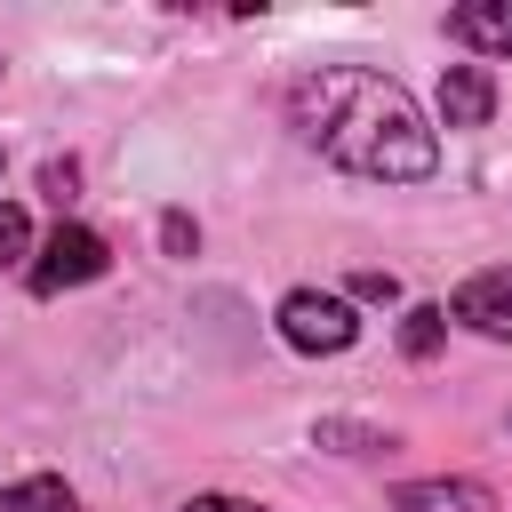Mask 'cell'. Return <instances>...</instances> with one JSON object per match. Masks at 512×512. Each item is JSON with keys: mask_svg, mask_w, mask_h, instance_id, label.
I'll list each match as a JSON object with an SVG mask.
<instances>
[{"mask_svg": "<svg viewBox=\"0 0 512 512\" xmlns=\"http://www.w3.org/2000/svg\"><path fill=\"white\" fill-rule=\"evenodd\" d=\"M24 256H32V224H24V208L0 200V272H16Z\"/></svg>", "mask_w": 512, "mask_h": 512, "instance_id": "cell-10", "label": "cell"}, {"mask_svg": "<svg viewBox=\"0 0 512 512\" xmlns=\"http://www.w3.org/2000/svg\"><path fill=\"white\" fill-rule=\"evenodd\" d=\"M184 512H264V504H248V496H192Z\"/></svg>", "mask_w": 512, "mask_h": 512, "instance_id": "cell-15", "label": "cell"}, {"mask_svg": "<svg viewBox=\"0 0 512 512\" xmlns=\"http://www.w3.org/2000/svg\"><path fill=\"white\" fill-rule=\"evenodd\" d=\"M448 32L464 48H480V56H512V0H464L448 16Z\"/></svg>", "mask_w": 512, "mask_h": 512, "instance_id": "cell-7", "label": "cell"}, {"mask_svg": "<svg viewBox=\"0 0 512 512\" xmlns=\"http://www.w3.org/2000/svg\"><path fill=\"white\" fill-rule=\"evenodd\" d=\"M280 336H288L296 352H352L360 320H352V304H344V296L288 288V296H280Z\"/></svg>", "mask_w": 512, "mask_h": 512, "instance_id": "cell-2", "label": "cell"}, {"mask_svg": "<svg viewBox=\"0 0 512 512\" xmlns=\"http://www.w3.org/2000/svg\"><path fill=\"white\" fill-rule=\"evenodd\" d=\"M392 504L400 512H496V488H480V480H408Z\"/></svg>", "mask_w": 512, "mask_h": 512, "instance_id": "cell-6", "label": "cell"}, {"mask_svg": "<svg viewBox=\"0 0 512 512\" xmlns=\"http://www.w3.org/2000/svg\"><path fill=\"white\" fill-rule=\"evenodd\" d=\"M320 440H336V448H384L368 424H320Z\"/></svg>", "mask_w": 512, "mask_h": 512, "instance_id": "cell-14", "label": "cell"}, {"mask_svg": "<svg viewBox=\"0 0 512 512\" xmlns=\"http://www.w3.org/2000/svg\"><path fill=\"white\" fill-rule=\"evenodd\" d=\"M0 512H80V504H72V488H64V480H48V472H40V480L0 488Z\"/></svg>", "mask_w": 512, "mask_h": 512, "instance_id": "cell-8", "label": "cell"}, {"mask_svg": "<svg viewBox=\"0 0 512 512\" xmlns=\"http://www.w3.org/2000/svg\"><path fill=\"white\" fill-rule=\"evenodd\" d=\"M352 296H368V304H392V296H400V280H392V272H352Z\"/></svg>", "mask_w": 512, "mask_h": 512, "instance_id": "cell-12", "label": "cell"}, {"mask_svg": "<svg viewBox=\"0 0 512 512\" xmlns=\"http://www.w3.org/2000/svg\"><path fill=\"white\" fill-rule=\"evenodd\" d=\"M488 112H496L488 64H448V72H440V120H448V128H480Z\"/></svg>", "mask_w": 512, "mask_h": 512, "instance_id": "cell-5", "label": "cell"}, {"mask_svg": "<svg viewBox=\"0 0 512 512\" xmlns=\"http://www.w3.org/2000/svg\"><path fill=\"white\" fill-rule=\"evenodd\" d=\"M456 320L480 328V336H504V344H512V264L472 272V280L456 288Z\"/></svg>", "mask_w": 512, "mask_h": 512, "instance_id": "cell-4", "label": "cell"}, {"mask_svg": "<svg viewBox=\"0 0 512 512\" xmlns=\"http://www.w3.org/2000/svg\"><path fill=\"white\" fill-rule=\"evenodd\" d=\"M40 184H48V200L64 208V200H72V184H80V168H72V160H48V168H40Z\"/></svg>", "mask_w": 512, "mask_h": 512, "instance_id": "cell-11", "label": "cell"}, {"mask_svg": "<svg viewBox=\"0 0 512 512\" xmlns=\"http://www.w3.org/2000/svg\"><path fill=\"white\" fill-rule=\"evenodd\" d=\"M288 112H296L304 144H320L336 168L376 176V184H424L432 160H440L416 96L400 80L368 72V64H320V72H304L296 96H288Z\"/></svg>", "mask_w": 512, "mask_h": 512, "instance_id": "cell-1", "label": "cell"}, {"mask_svg": "<svg viewBox=\"0 0 512 512\" xmlns=\"http://www.w3.org/2000/svg\"><path fill=\"white\" fill-rule=\"evenodd\" d=\"M160 240H168V256H192L200 232H192V216H160Z\"/></svg>", "mask_w": 512, "mask_h": 512, "instance_id": "cell-13", "label": "cell"}, {"mask_svg": "<svg viewBox=\"0 0 512 512\" xmlns=\"http://www.w3.org/2000/svg\"><path fill=\"white\" fill-rule=\"evenodd\" d=\"M104 264H112L104 232H88V224H56V232H48V248H40V264H32V288H40V296H64V288L96 280Z\"/></svg>", "mask_w": 512, "mask_h": 512, "instance_id": "cell-3", "label": "cell"}, {"mask_svg": "<svg viewBox=\"0 0 512 512\" xmlns=\"http://www.w3.org/2000/svg\"><path fill=\"white\" fill-rule=\"evenodd\" d=\"M440 328H448V312H440V304H416L408 328H400V352H408V360H432V352H440Z\"/></svg>", "mask_w": 512, "mask_h": 512, "instance_id": "cell-9", "label": "cell"}]
</instances>
